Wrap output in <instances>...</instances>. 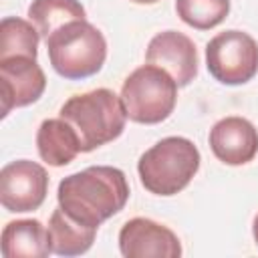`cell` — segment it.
<instances>
[{
  "label": "cell",
  "instance_id": "18",
  "mask_svg": "<svg viewBox=\"0 0 258 258\" xmlns=\"http://www.w3.org/2000/svg\"><path fill=\"white\" fill-rule=\"evenodd\" d=\"M252 234H254V240L258 244V214L254 216V222H252Z\"/></svg>",
  "mask_w": 258,
  "mask_h": 258
},
{
  "label": "cell",
  "instance_id": "11",
  "mask_svg": "<svg viewBox=\"0 0 258 258\" xmlns=\"http://www.w3.org/2000/svg\"><path fill=\"white\" fill-rule=\"evenodd\" d=\"M210 149L226 165H244L258 153V129L244 117H224L210 129Z\"/></svg>",
  "mask_w": 258,
  "mask_h": 258
},
{
  "label": "cell",
  "instance_id": "17",
  "mask_svg": "<svg viewBox=\"0 0 258 258\" xmlns=\"http://www.w3.org/2000/svg\"><path fill=\"white\" fill-rule=\"evenodd\" d=\"M177 16L196 30H210L226 20L230 0H175Z\"/></svg>",
  "mask_w": 258,
  "mask_h": 258
},
{
  "label": "cell",
  "instance_id": "2",
  "mask_svg": "<svg viewBox=\"0 0 258 258\" xmlns=\"http://www.w3.org/2000/svg\"><path fill=\"white\" fill-rule=\"evenodd\" d=\"M58 117L77 131L81 151L89 153L123 133L127 111L121 95H115L111 89H95L64 101Z\"/></svg>",
  "mask_w": 258,
  "mask_h": 258
},
{
  "label": "cell",
  "instance_id": "14",
  "mask_svg": "<svg viewBox=\"0 0 258 258\" xmlns=\"http://www.w3.org/2000/svg\"><path fill=\"white\" fill-rule=\"evenodd\" d=\"M48 242L52 254L58 256H79L85 254L97 236V228L85 226L73 220L60 206L50 214L48 220Z\"/></svg>",
  "mask_w": 258,
  "mask_h": 258
},
{
  "label": "cell",
  "instance_id": "10",
  "mask_svg": "<svg viewBox=\"0 0 258 258\" xmlns=\"http://www.w3.org/2000/svg\"><path fill=\"white\" fill-rule=\"evenodd\" d=\"M145 60L171 75L177 87L189 85L198 75V50L189 36L177 30L155 34L145 52Z\"/></svg>",
  "mask_w": 258,
  "mask_h": 258
},
{
  "label": "cell",
  "instance_id": "19",
  "mask_svg": "<svg viewBox=\"0 0 258 258\" xmlns=\"http://www.w3.org/2000/svg\"><path fill=\"white\" fill-rule=\"evenodd\" d=\"M131 2H135V4H155L159 0H131Z\"/></svg>",
  "mask_w": 258,
  "mask_h": 258
},
{
  "label": "cell",
  "instance_id": "8",
  "mask_svg": "<svg viewBox=\"0 0 258 258\" xmlns=\"http://www.w3.org/2000/svg\"><path fill=\"white\" fill-rule=\"evenodd\" d=\"M46 77L30 56L0 58V99L2 117L16 107H26L42 97Z\"/></svg>",
  "mask_w": 258,
  "mask_h": 258
},
{
  "label": "cell",
  "instance_id": "16",
  "mask_svg": "<svg viewBox=\"0 0 258 258\" xmlns=\"http://www.w3.org/2000/svg\"><path fill=\"white\" fill-rule=\"evenodd\" d=\"M40 32L30 20L6 16L0 22V58L30 56L36 58Z\"/></svg>",
  "mask_w": 258,
  "mask_h": 258
},
{
  "label": "cell",
  "instance_id": "1",
  "mask_svg": "<svg viewBox=\"0 0 258 258\" xmlns=\"http://www.w3.org/2000/svg\"><path fill=\"white\" fill-rule=\"evenodd\" d=\"M58 206L77 222L99 228L105 220L121 212L129 200V183L121 169L111 165H91L67 175L58 183Z\"/></svg>",
  "mask_w": 258,
  "mask_h": 258
},
{
  "label": "cell",
  "instance_id": "7",
  "mask_svg": "<svg viewBox=\"0 0 258 258\" xmlns=\"http://www.w3.org/2000/svg\"><path fill=\"white\" fill-rule=\"evenodd\" d=\"M48 191L46 169L30 159H18L0 171V202L6 212L38 210Z\"/></svg>",
  "mask_w": 258,
  "mask_h": 258
},
{
  "label": "cell",
  "instance_id": "4",
  "mask_svg": "<svg viewBox=\"0 0 258 258\" xmlns=\"http://www.w3.org/2000/svg\"><path fill=\"white\" fill-rule=\"evenodd\" d=\"M200 151L185 137H165L149 147L137 163L141 185L155 196H175L200 169Z\"/></svg>",
  "mask_w": 258,
  "mask_h": 258
},
{
  "label": "cell",
  "instance_id": "6",
  "mask_svg": "<svg viewBox=\"0 0 258 258\" xmlns=\"http://www.w3.org/2000/svg\"><path fill=\"white\" fill-rule=\"evenodd\" d=\"M206 64L222 85H244L258 73V42L242 30L220 32L206 46Z\"/></svg>",
  "mask_w": 258,
  "mask_h": 258
},
{
  "label": "cell",
  "instance_id": "15",
  "mask_svg": "<svg viewBox=\"0 0 258 258\" xmlns=\"http://www.w3.org/2000/svg\"><path fill=\"white\" fill-rule=\"evenodd\" d=\"M28 20L46 40L56 28L73 20H85V8L79 0H32Z\"/></svg>",
  "mask_w": 258,
  "mask_h": 258
},
{
  "label": "cell",
  "instance_id": "13",
  "mask_svg": "<svg viewBox=\"0 0 258 258\" xmlns=\"http://www.w3.org/2000/svg\"><path fill=\"white\" fill-rule=\"evenodd\" d=\"M0 246L4 258H44L52 252L48 230L38 220L8 222L2 230Z\"/></svg>",
  "mask_w": 258,
  "mask_h": 258
},
{
  "label": "cell",
  "instance_id": "3",
  "mask_svg": "<svg viewBox=\"0 0 258 258\" xmlns=\"http://www.w3.org/2000/svg\"><path fill=\"white\" fill-rule=\"evenodd\" d=\"M46 50L52 69L60 77L81 81L101 71L107 58V40L91 22L73 20L46 38Z\"/></svg>",
  "mask_w": 258,
  "mask_h": 258
},
{
  "label": "cell",
  "instance_id": "12",
  "mask_svg": "<svg viewBox=\"0 0 258 258\" xmlns=\"http://www.w3.org/2000/svg\"><path fill=\"white\" fill-rule=\"evenodd\" d=\"M38 155L44 163L52 167H62L71 163L81 151V141L77 131L62 119H44L36 133Z\"/></svg>",
  "mask_w": 258,
  "mask_h": 258
},
{
  "label": "cell",
  "instance_id": "9",
  "mask_svg": "<svg viewBox=\"0 0 258 258\" xmlns=\"http://www.w3.org/2000/svg\"><path fill=\"white\" fill-rule=\"evenodd\" d=\"M119 250L125 258H179V238L149 218H133L119 232Z\"/></svg>",
  "mask_w": 258,
  "mask_h": 258
},
{
  "label": "cell",
  "instance_id": "5",
  "mask_svg": "<svg viewBox=\"0 0 258 258\" xmlns=\"http://www.w3.org/2000/svg\"><path fill=\"white\" fill-rule=\"evenodd\" d=\"M121 101L125 105L127 119L143 125H155L173 113L177 83L169 73L147 62L125 79L121 87Z\"/></svg>",
  "mask_w": 258,
  "mask_h": 258
}]
</instances>
